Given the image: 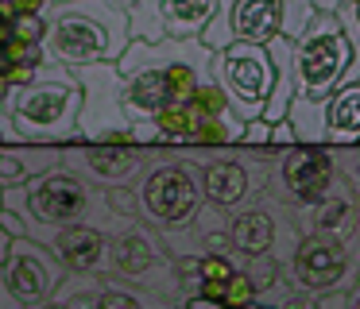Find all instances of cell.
Masks as SVG:
<instances>
[{
    "label": "cell",
    "instance_id": "obj_24",
    "mask_svg": "<svg viewBox=\"0 0 360 309\" xmlns=\"http://www.w3.org/2000/svg\"><path fill=\"white\" fill-rule=\"evenodd\" d=\"M256 305H271V309H314V305H318V298H314V294L295 290V286L283 282V278H275L267 290L256 294Z\"/></svg>",
    "mask_w": 360,
    "mask_h": 309
},
{
    "label": "cell",
    "instance_id": "obj_3",
    "mask_svg": "<svg viewBox=\"0 0 360 309\" xmlns=\"http://www.w3.org/2000/svg\"><path fill=\"white\" fill-rule=\"evenodd\" d=\"M39 15L47 20L39 54L55 66L78 70L89 62H117L128 46V12L105 0H51Z\"/></svg>",
    "mask_w": 360,
    "mask_h": 309
},
{
    "label": "cell",
    "instance_id": "obj_7",
    "mask_svg": "<svg viewBox=\"0 0 360 309\" xmlns=\"http://www.w3.org/2000/svg\"><path fill=\"white\" fill-rule=\"evenodd\" d=\"M337 185H341V174H337V162H333V147L295 143V147H283V151H271L267 193L275 201H283L295 216L314 209L318 201H326Z\"/></svg>",
    "mask_w": 360,
    "mask_h": 309
},
{
    "label": "cell",
    "instance_id": "obj_14",
    "mask_svg": "<svg viewBox=\"0 0 360 309\" xmlns=\"http://www.w3.org/2000/svg\"><path fill=\"white\" fill-rule=\"evenodd\" d=\"M163 147H105V143H66L58 147V166L78 174L82 182L109 190L132 185Z\"/></svg>",
    "mask_w": 360,
    "mask_h": 309
},
{
    "label": "cell",
    "instance_id": "obj_35",
    "mask_svg": "<svg viewBox=\"0 0 360 309\" xmlns=\"http://www.w3.org/2000/svg\"><path fill=\"white\" fill-rule=\"evenodd\" d=\"M8 244H12V236L0 228V263H4V255H8Z\"/></svg>",
    "mask_w": 360,
    "mask_h": 309
},
{
    "label": "cell",
    "instance_id": "obj_2",
    "mask_svg": "<svg viewBox=\"0 0 360 309\" xmlns=\"http://www.w3.org/2000/svg\"><path fill=\"white\" fill-rule=\"evenodd\" d=\"M0 209H12L24 221L27 239L39 228H63V224H94V228L112 236L124 221H132V216L112 213V205L105 201V190L82 182L78 174H70L63 166L47 170V174L32 178L24 185H4Z\"/></svg>",
    "mask_w": 360,
    "mask_h": 309
},
{
    "label": "cell",
    "instance_id": "obj_22",
    "mask_svg": "<svg viewBox=\"0 0 360 309\" xmlns=\"http://www.w3.org/2000/svg\"><path fill=\"white\" fill-rule=\"evenodd\" d=\"M89 309H174V301L159 298L151 290H140V286H128L112 275H97Z\"/></svg>",
    "mask_w": 360,
    "mask_h": 309
},
{
    "label": "cell",
    "instance_id": "obj_40",
    "mask_svg": "<svg viewBox=\"0 0 360 309\" xmlns=\"http://www.w3.org/2000/svg\"><path fill=\"white\" fill-rule=\"evenodd\" d=\"M356 247H360V228H356Z\"/></svg>",
    "mask_w": 360,
    "mask_h": 309
},
{
    "label": "cell",
    "instance_id": "obj_6",
    "mask_svg": "<svg viewBox=\"0 0 360 309\" xmlns=\"http://www.w3.org/2000/svg\"><path fill=\"white\" fill-rule=\"evenodd\" d=\"M360 275V247L356 239H341L329 232H302L290 247L287 263L279 267V278L302 294H333L345 290Z\"/></svg>",
    "mask_w": 360,
    "mask_h": 309
},
{
    "label": "cell",
    "instance_id": "obj_17",
    "mask_svg": "<svg viewBox=\"0 0 360 309\" xmlns=\"http://www.w3.org/2000/svg\"><path fill=\"white\" fill-rule=\"evenodd\" d=\"M217 0H132L128 39H198Z\"/></svg>",
    "mask_w": 360,
    "mask_h": 309
},
{
    "label": "cell",
    "instance_id": "obj_5",
    "mask_svg": "<svg viewBox=\"0 0 360 309\" xmlns=\"http://www.w3.org/2000/svg\"><path fill=\"white\" fill-rule=\"evenodd\" d=\"M136 221L151 232H182L198 221L202 197V170L194 154L159 151L140 178L132 182Z\"/></svg>",
    "mask_w": 360,
    "mask_h": 309
},
{
    "label": "cell",
    "instance_id": "obj_4",
    "mask_svg": "<svg viewBox=\"0 0 360 309\" xmlns=\"http://www.w3.org/2000/svg\"><path fill=\"white\" fill-rule=\"evenodd\" d=\"M0 108L16 128L20 143L35 147H66L78 139V108H82V89L70 66L39 62L27 81L12 85Z\"/></svg>",
    "mask_w": 360,
    "mask_h": 309
},
{
    "label": "cell",
    "instance_id": "obj_31",
    "mask_svg": "<svg viewBox=\"0 0 360 309\" xmlns=\"http://www.w3.org/2000/svg\"><path fill=\"white\" fill-rule=\"evenodd\" d=\"M16 143H20L16 128L8 124V116H4V108H0V147H16Z\"/></svg>",
    "mask_w": 360,
    "mask_h": 309
},
{
    "label": "cell",
    "instance_id": "obj_20",
    "mask_svg": "<svg viewBox=\"0 0 360 309\" xmlns=\"http://www.w3.org/2000/svg\"><path fill=\"white\" fill-rule=\"evenodd\" d=\"M360 143V77L337 85L326 97V147Z\"/></svg>",
    "mask_w": 360,
    "mask_h": 309
},
{
    "label": "cell",
    "instance_id": "obj_12",
    "mask_svg": "<svg viewBox=\"0 0 360 309\" xmlns=\"http://www.w3.org/2000/svg\"><path fill=\"white\" fill-rule=\"evenodd\" d=\"M213 81L225 93V105L236 120H256L264 116L267 93L275 81V66L267 58V46L259 43H229L213 51Z\"/></svg>",
    "mask_w": 360,
    "mask_h": 309
},
{
    "label": "cell",
    "instance_id": "obj_27",
    "mask_svg": "<svg viewBox=\"0 0 360 309\" xmlns=\"http://www.w3.org/2000/svg\"><path fill=\"white\" fill-rule=\"evenodd\" d=\"M267 136H271V124H267L264 116H256V120H244V128H240V143H236V147H252V151H271V147H267Z\"/></svg>",
    "mask_w": 360,
    "mask_h": 309
},
{
    "label": "cell",
    "instance_id": "obj_1",
    "mask_svg": "<svg viewBox=\"0 0 360 309\" xmlns=\"http://www.w3.org/2000/svg\"><path fill=\"white\" fill-rule=\"evenodd\" d=\"M120 100H124L128 128H143L163 108L182 105L202 81L213 77V51L202 39H128L117 58Z\"/></svg>",
    "mask_w": 360,
    "mask_h": 309
},
{
    "label": "cell",
    "instance_id": "obj_39",
    "mask_svg": "<svg viewBox=\"0 0 360 309\" xmlns=\"http://www.w3.org/2000/svg\"><path fill=\"white\" fill-rule=\"evenodd\" d=\"M252 309H271V305H256V301H252Z\"/></svg>",
    "mask_w": 360,
    "mask_h": 309
},
{
    "label": "cell",
    "instance_id": "obj_34",
    "mask_svg": "<svg viewBox=\"0 0 360 309\" xmlns=\"http://www.w3.org/2000/svg\"><path fill=\"white\" fill-rule=\"evenodd\" d=\"M341 4H352V0H314V12H337Z\"/></svg>",
    "mask_w": 360,
    "mask_h": 309
},
{
    "label": "cell",
    "instance_id": "obj_30",
    "mask_svg": "<svg viewBox=\"0 0 360 309\" xmlns=\"http://www.w3.org/2000/svg\"><path fill=\"white\" fill-rule=\"evenodd\" d=\"M267 147H271V151H283V147H295V131H290V124H287V120L271 124V136H267Z\"/></svg>",
    "mask_w": 360,
    "mask_h": 309
},
{
    "label": "cell",
    "instance_id": "obj_13",
    "mask_svg": "<svg viewBox=\"0 0 360 309\" xmlns=\"http://www.w3.org/2000/svg\"><path fill=\"white\" fill-rule=\"evenodd\" d=\"M198 170H202V197L205 205L233 213L236 205L252 201L267 190V162L271 151H252V147H225V154L198 151Z\"/></svg>",
    "mask_w": 360,
    "mask_h": 309
},
{
    "label": "cell",
    "instance_id": "obj_23",
    "mask_svg": "<svg viewBox=\"0 0 360 309\" xmlns=\"http://www.w3.org/2000/svg\"><path fill=\"white\" fill-rule=\"evenodd\" d=\"M283 120L295 131V143H310V147H326V100H310V97H295L287 105Z\"/></svg>",
    "mask_w": 360,
    "mask_h": 309
},
{
    "label": "cell",
    "instance_id": "obj_25",
    "mask_svg": "<svg viewBox=\"0 0 360 309\" xmlns=\"http://www.w3.org/2000/svg\"><path fill=\"white\" fill-rule=\"evenodd\" d=\"M314 20V0H283V20H279V35L298 39L302 27Z\"/></svg>",
    "mask_w": 360,
    "mask_h": 309
},
{
    "label": "cell",
    "instance_id": "obj_28",
    "mask_svg": "<svg viewBox=\"0 0 360 309\" xmlns=\"http://www.w3.org/2000/svg\"><path fill=\"white\" fill-rule=\"evenodd\" d=\"M43 31H47V20H43V15H27V12L12 15V35L24 39V43H39Z\"/></svg>",
    "mask_w": 360,
    "mask_h": 309
},
{
    "label": "cell",
    "instance_id": "obj_29",
    "mask_svg": "<svg viewBox=\"0 0 360 309\" xmlns=\"http://www.w3.org/2000/svg\"><path fill=\"white\" fill-rule=\"evenodd\" d=\"M174 309H252V305H225L217 298H205V294H182L174 301Z\"/></svg>",
    "mask_w": 360,
    "mask_h": 309
},
{
    "label": "cell",
    "instance_id": "obj_15",
    "mask_svg": "<svg viewBox=\"0 0 360 309\" xmlns=\"http://www.w3.org/2000/svg\"><path fill=\"white\" fill-rule=\"evenodd\" d=\"M283 0H217L210 23L198 39L210 51H221L229 43H259L279 35Z\"/></svg>",
    "mask_w": 360,
    "mask_h": 309
},
{
    "label": "cell",
    "instance_id": "obj_26",
    "mask_svg": "<svg viewBox=\"0 0 360 309\" xmlns=\"http://www.w3.org/2000/svg\"><path fill=\"white\" fill-rule=\"evenodd\" d=\"M333 162L341 182L349 185V193L360 201V143L356 147H333Z\"/></svg>",
    "mask_w": 360,
    "mask_h": 309
},
{
    "label": "cell",
    "instance_id": "obj_18",
    "mask_svg": "<svg viewBox=\"0 0 360 309\" xmlns=\"http://www.w3.org/2000/svg\"><path fill=\"white\" fill-rule=\"evenodd\" d=\"M32 239L55 255L63 275H105V263H109V232L94 228V224L39 228Z\"/></svg>",
    "mask_w": 360,
    "mask_h": 309
},
{
    "label": "cell",
    "instance_id": "obj_36",
    "mask_svg": "<svg viewBox=\"0 0 360 309\" xmlns=\"http://www.w3.org/2000/svg\"><path fill=\"white\" fill-rule=\"evenodd\" d=\"M0 15H16L12 12V0H0Z\"/></svg>",
    "mask_w": 360,
    "mask_h": 309
},
{
    "label": "cell",
    "instance_id": "obj_32",
    "mask_svg": "<svg viewBox=\"0 0 360 309\" xmlns=\"http://www.w3.org/2000/svg\"><path fill=\"white\" fill-rule=\"evenodd\" d=\"M51 0H12V12H27V15H39Z\"/></svg>",
    "mask_w": 360,
    "mask_h": 309
},
{
    "label": "cell",
    "instance_id": "obj_11",
    "mask_svg": "<svg viewBox=\"0 0 360 309\" xmlns=\"http://www.w3.org/2000/svg\"><path fill=\"white\" fill-rule=\"evenodd\" d=\"M225 236L233 244V251L244 255V259H271L275 267H283L302 232L295 224V213L264 190L229 213Z\"/></svg>",
    "mask_w": 360,
    "mask_h": 309
},
{
    "label": "cell",
    "instance_id": "obj_21",
    "mask_svg": "<svg viewBox=\"0 0 360 309\" xmlns=\"http://www.w3.org/2000/svg\"><path fill=\"white\" fill-rule=\"evenodd\" d=\"M55 166H58V147H35V143L0 147V190L4 185H24Z\"/></svg>",
    "mask_w": 360,
    "mask_h": 309
},
{
    "label": "cell",
    "instance_id": "obj_16",
    "mask_svg": "<svg viewBox=\"0 0 360 309\" xmlns=\"http://www.w3.org/2000/svg\"><path fill=\"white\" fill-rule=\"evenodd\" d=\"M0 275H4V286H8V298L16 301V309L39 305V301L55 298L58 282H63V267L55 263V255L43 244L20 236L8 244V255L0 263Z\"/></svg>",
    "mask_w": 360,
    "mask_h": 309
},
{
    "label": "cell",
    "instance_id": "obj_9",
    "mask_svg": "<svg viewBox=\"0 0 360 309\" xmlns=\"http://www.w3.org/2000/svg\"><path fill=\"white\" fill-rule=\"evenodd\" d=\"M82 89V108H78V139L74 143H105V147H136L132 128L124 116L120 100V70L117 62H89L74 70Z\"/></svg>",
    "mask_w": 360,
    "mask_h": 309
},
{
    "label": "cell",
    "instance_id": "obj_19",
    "mask_svg": "<svg viewBox=\"0 0 360 309\" xmlns=\"http://www.w3.org/2000/svg\"><path fill=\"white\" fill-rule=\"evenodd\" d=\"M298 232H329V236H341V239H356L360 228V201L349 193V185H337L326 201H318L314 209L295 216Z\"/></svg>",
    "mask_w": 360,
    "mask_h": 309
},
{
    "label": "cell",
    "instance_id": "obj_8",
    "mask_svg": "<svg viewBox=\"0 0 360 309\" xmlns=\"http://www.w3.org/2000/svg\"><path fill=\"white\" fill-rule=\"evenodd\" d=\"M295 43V97L326 100L349 74V43L333 12H314Z\"/></svg>",
    "mask_w": 360,
    "mask_h": 309
},
{
    "label": "cell",
    "instance_id": "obj_37",
    "mask_svg": "<svg viewBox=\"0 0 360 309\" xmlns=\"http://www.w3.org/2000/svg\"><path fill=\"white\" fill-rule=\"evenodd\" d=\"M105 4H112V8H124V12H128V8H132V0H105Z\"/></svg>",
    "mask_w": 360,
    "mask_h": 309
},
{
    "label": "cell",
    "instance_id": "obj_38",
    "mask_svg": "<svg viewBox=\"0 0 360 309\" xmlns=\"http://www.w3.org/2000/svg\"><path fill=\"white\" fill-rule=\"evenodd\" d=\"M352 12H356V20H360V0H352Z\"/></svg>",
    "mask_w": 360,
    "mask_h": 309
},
{
    "label": "cell",
    "instance_id": "obj_10",
    "mask_svg": "<svg viewBox=\"0 0 360 309\" xmlns=\"http://www.w3.org/2000/svg\"><path fill=\"white\" fill-rule=\"evenodd\" d=\"M105 275L120 278L128 286L151 290L167 301H179V282H174V263L167 255L159 232L143 228L140 221H124L117 232L109 236V263Z\"/></svg>",
    "mask_w": 360,
    "mask_h": 309
},
{
    "label": "cell",
    "instance_id": "obj_33",
    "mask_svg": "<svg viewBox=\"0 0 360 309\" xmlns=\"http://www.w3.org/2000/svg\"><path fill=\"white\" fill-rule=\"evenodd\" d=\"M27 309H74V305H70V301H66V298H58V294H55V298L39 301V305H27Z\"/></svg>",
    "mask_w": 360,
    "mask_h": 309
}]
</instances>
